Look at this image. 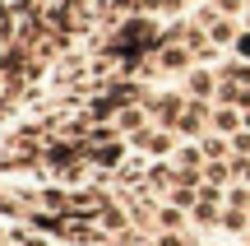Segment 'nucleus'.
I'll return each mask as SVG.
<instances>
[{
    "mask_svg": "<svg viewBox=\"0 0 250 246\" xmlns=\"http://www.w3.org/2000/svg\"><path fill=\"white\" fill-rule=\"evenodd\" d=\"M190 61H195V51L190 46H181V42H162V51H158V65L162 70H190Z\"/></svg>",
    "mask_w": 250,
    "mask_h": 246,
    "instance_id": "1",
    "label": "nucleus"
},
{
    "mask_svg": "<svg viewBox=\"0 0 250 246\" xmlns=\"http://www.w3.org/2000/svg\"><path fill=\"white\" fill-rule=\"evenodd\" d=\"M208 121H213V130H218V135H236V130H246V121L236 116L232 107H218V112H208Z\"/></svg>",
    "mask_w": 250,
    "mask_h": 246,
    "instance_id": "2",
    "label": "nucleus"
},
{
    "mask_svg": "<svg viewBox=\"0 0 250 246\" xmlns=\"http://www.w3.org/2000/svg\"><path fill=\"white\" fill-rule=\"evenodd\" d=\"M186 89H190V98H213V74H208V70H190L186 74Z\"/></svg>",
    "mask_w": 250,
    "mask_h": 246,
    "instance_id": "3",
    "label": "nucleus"
},
{
    "mask_svg": "<svg viewBox=\"0 0 250 246\" xmlns=\"http://www.w3.org/2000/svg\"><path fill=\"white\" fill-rule=\"evenodd\" d=\"M236 33H241V28H236L232 19H213V23H208V42H213V46H227V42H236Z\"/></svg>",
    "mask_w": 250,
    "mask_h": 246,
    "instance_id": "4",
    "label": "nucleus"
},
{
    "mask_svg": "<svg viewBox=\"0 0 250 246\" xmlns=\"http://www.w3.org/2000/svg\"><path fill=\"white\" fill-rule=\"evenodd\" d=\"M144 126H148V112H144V107H125L116 116V130H130V135H139Z\"/></svg>",
    "mask_w": 250,
    "mask_h": 246,
    "instance_id": "5",
    "label": "nucleus"
},
{
    "mask_svg": "<svg viewBox=\"0 0 250 246\" xmlns=\"http://www.w3.org/2000/svg\"><path fill=\"white\" fill-rule=\"evenodd\" d=\"M199 149H204V158L213 163V158H227V149H232V144H227L223 135H204V139H199Z\"/></svg>",
    "mask_w": 250,
    "mask_h": 246,
    "instance_id": "6",
    "label": "nucleus"
},
{
    "mask_svg": "<svg viewBox=\"0 0 250 246\" xmlns=\"http://www.w3.org/2000/svg\"><path fill=\"white\" fill-rule=\"evenodd\" d=\"M223 228L227 232H246L250 228V214L246 209H223Z\"/></svg>",
    "mask_w": 250,
    "mask_h": 246,
    "instance_id": "7",
    "label": "nucleus"
},
{
    "mask_svg": "<svg viewBox=\"0 0 250 246\" xmlns=\"http://www.w3.org/2000/svg\"><path fill=\"white\" fill-rule=\"evenodd\" d=\"M158 223H162V228H181V223H186V214H181V204H162V209H158Z\"/></svg>",
    "mask_w": 250,
    "mask_h": 246,
    "instance_id": "8",
    "label": "nucleus"
},
{
    "mask_svg": "<svg viewBox=\"0 0 250 246\" xmlns=\"http://www.w3.org/2000/svg\"><path fill=\"white\" fill-rule=\"evenodd\" d=\"M227 209H250V191L246 186H232V191H227Z\"/></svg>",
    "mask_w": 250,
    "mask_h": 246,
    "instance_id": "9",
    "label": "nucleus"
},
{
    "mask_svg": "<svg viewBox=\"0 0 250 246\" xmlns=\"http://www.w3.org/2000/svg\"><path fill=\"white\" fill-rule=\"evenodd\" d=\"M121 158H125V144H107V149L98 154V163H102V167H116Z\"/></svg>",
    "mask_w": 250,
    "mask_h": 246,
    "instance_id": "10",
    "label": "nucleus"
},
{
    "mask_svg": "<svg viewBox=\"0 0 250 246\" xmlns=\"http://www.w3.org/2000/svg\"><path fill=\"white\" fill-rule=\"evenodd\" d=\"M232 51H236V61H250V28H241V33H236Z\"/></svg>",
    "mask_w": 250,
    "mask_h": 246,
    "instance_id": "11",
    "label": "nucleus"
},
{
    "mask_svg": "<svg viewBox=\"0 0 250 246\" xmlns=\"http://www.w3.org/2000/svg\"><path fill=\"white\" fill-rule=\"evenodd\" d=\"M232 154L236 158H250V130H236V135H232Z\"/></svg>",
    "mask_w": 250,
    "mask_h": 246,
    "instance_id": "12",
    "label": "nucleus"
},
{
    "mask_svg": "<svg viewBox=\"0 0 250 246\" xmlns=\"http://www.w3.org/2000/svg\"><path fill=\"white\" fill-rule=\"evenodd\" d=\"M158 246H186V237H176V232H162Z\"/></svg>",
    "mask_w": 250,
    "mask_h": 246,
    "instance_id": "13",
    "label": "nucleus"
},
{
    "mask_svg": "<svg viewBox=\"0 0 250 246\" xmlns=\"http://www.w3.org/2000/svg\"><path fill=\"white\" fill-rule=\"evenodd\" d=\"M125 5H130V0H125Z\"/></svg>",
    "mask_w": 250,
    "mask_h": 246,
    "instance_id": "14",
    "label": "nucleus"
}]
</instances>
